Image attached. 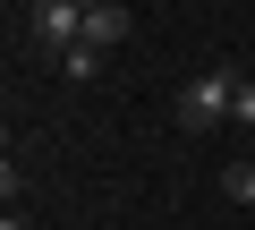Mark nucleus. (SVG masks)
Here are the masks:
<instances>
[{
	"label": "nucleus",
	"mask_w": 255,
	"mask_h": 230,
	"mask_svg": "<svg viewBox=\"0 0 255 230\" xmlns=\"http://www.w3.org/2000/svg\"><path fill=\"white\" fill-rule=\"evenodd\" d=\"M230 102H238V68H196L179 85V128H221Z\"/></svg>",
	"instance_id": "nucleus-1"
},
{
	"label": "nucleus",
	"mask_w": 255,
	"mask_h": 230,
	"mask_svg": "<svg viewBox=\"0 0 255 230\" xmlns=\"http://www.w3.org/2000/svg\"><path fill=\"white\" fill-rule=\"evenodd\" d=\"M0 230H34V222H26V213H9V222H0Z\"/></svg>",
	"instance_id": "nucleus-7"
},
{
	"label": "nucleus",
	"mask_w": 255,
	"mask_h": 230,
	"mask_svg": "<svg viewBox=\"0 0 255 230\" xmlns=\"http://www.w3.org/2000/svg\"><path fill=\"white\" fill-rule=\"evenodd\" d=\"M60 77H77V85H85V77H102V51H94V43H77V51H60Z\"/></svg>",
	"instance_id": "nucleus-5"
},
{
	"label": "nucleus",
	"mask_w": 255,
	"mask_h": 230,
	"mask_svg": "<svg viewBox=\"0 0 255 230\" xmlns=\"http://www.w3.org/2000/svg\"><path fill=\"white\" fill-rule=\"evenodd\" d=\"M85 43H94V51H119V43H128V9H119V0L85 9Z\"/></svg>",
	"instance_id": "nucleus-3"
},
{
	"label": "nucleus",
	"mask_w": 255,
	"mask_h": 230,
	"mask_svg": "<svg viewBox=\"0 0 255 230\" xmlns=\"http://www.w3.org/2000/svg\"><path fill=\"white\" fill-rule=\"evenodd\" d=\"M34 43L43 51H77L85 43V9L77 0H34Z\"/></svg>",
	"instance_id": "nucleus-2"
},
{
	"label": "nucleus",
	"mask_w": 255,
	"mask_h": 230,
	"mask_svg": "<svg viewBox=\"0 0 255 230\" xmlns=\"http://www.w3.org/2000/svg\"><path fill=\"white\" fill-rule=\"evenodd\" d=\"M221 196H230V205H247V213H255V162H230V171H221Z\"/></svg>",
	"instance_id": "nucleus-4"
},
{
	"label": "nucleus",
	"mask_w": 255,
	"mask_h": 230,
	"mask_svg": "<svg viewBox=\"0 0 255 230\" xmlns=\"http://www.w3.org/2000/svg\"><path fill=\"white\" fill-rule=\"evenodd\" d=\"M77 9H102V0H77Z\"/></svg>",
	"instance_id": "nucleus-8"
},
{
	"label": "nucleus",
	"mask_w": 255,
	"mask_h": 230,
	"mask_svg": "<svg viewBox=\"0 0 255 230\" xmlns=\"http://www.w3.org/2000/svg\"><path fill=\"white\" fill-rule=\"evenodd\" d=\"M230 120H238V128H255V77H238V102H230Z\"/></svg>",
	"instance_id": "nucleus-6"
}]
</instances>
